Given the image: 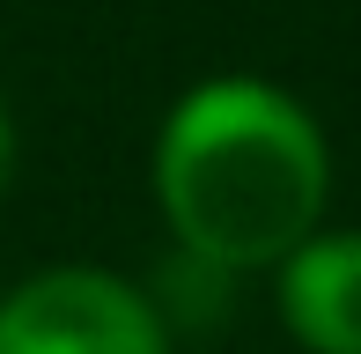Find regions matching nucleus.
Here are the masks:
<instances>
[{"mask_svg": "<svg viewBox=\"0 0 361 354\" xmlns=\"http://www.w3.org/2000/svg\"><path fill=\"white\" fill-rule=\"evenodd\" d=\"M273 303L295 347L361 354V229H317L273 266Z\"/></svg>", "mask_w": 361, "mask_h": 354, "instance_id": "obj_3", "label": "nucleus"}, {"mask_svg": "<svg viewBox=\"0 0 361 354\" xmlns=\"http://www.w3.org/2000/svg\"><path fill=\"white\" fill-rule=\"evenodd\" d=\"M0 354H170V317L111 266H44L0 288Z\"/></svg>", "mask_w": 361, "mask_h": 354, "instance_id": "obj_2", "label": "nucleus"}, {"mask_svg": "<svg viewBox=\"0 0 361 354\" xmlns=\"http://www.w3.org/2000/svg\"><path fill=\"white\" fill-rule=\"evenodd\" d=\"M15 185V118H8V96H0V200Z\"/></svg>", "mask_w": 361, "mask_h": 354, "instance_id": "obj_4", "label": "nucleus"}, {"mask_svg": "<svg viewBox=\"0 0 361 354\" xmlns=\"http://www.w3.org/2000/svg\"><path fill=\"white\" fill-rule=\"evenodd\" d=\"M324 200L332 148L302 96L258 74H214L170 104L155 133V207L200 266H281L324 229Z\"/></svg>", "mask_w": 361, "mask_h": 354, "instance_id": "obj_1", "label": "nucleus"}]
</instances>
